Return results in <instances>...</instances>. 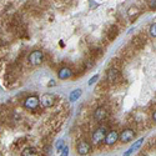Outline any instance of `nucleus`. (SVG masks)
<instances>
[{
  "instance_id": "1",
  "label": "nucleus",
  "mask_w": 156,
  "mask_h": 156,
  "mask_svg": "<svg viewBox=\"0 0 156 156\" xmlns=\"http://www.w3.org/2000/svg\"><path fill=\"white\" fill-rule=\"evenodd\" d=\"M105 136H106V129L105 127H99L93 132L91 139H93V142L95 144V145H100L101 142H104Z\"/></svg>"
},
{
  "instance_id": "2",
  "label": "nucleus",
  "mask_w": 156,
  "mask_h": 156,
  "mask_svg": "<svg viewBox=\"0 0 156 156\" xmlns=\"http://www.w3.org/2000/svg\"><path fill=\"white\" fill-rule=\"evenodd\" d=\"M29 61L33 64V65H40L41 63L44 61V55H43V52H41L40 50H34L30 52V55H29Z\"/></svg>"
},
{
  "instance_id": "3",
  "label": "nucleus",
  "mask_w": 156,
  "mask_h": 156,
  "mask_svg": "<svg viewBox=\"0 0 156 156\" xmlns=\"http://www.w3.org/2000/svg\"><path fill=\"white\" fill-rule=\"evenodd\" d=\"M40 104L45 109L51 108V106H54V104H55V96L51 94H44L43 96L40 97Z\"/></svg>"
},
{
  "instance_id": "4",
  "label": "nucleus",
  "mask_w": 156,
  "mask_h": 156,
  "mask_svg": "<svg viewBox=\"0 0 156 156\" xmlns=\"http://www.w3.org/2000/svg\"><path fill=\"white\" fill-rule=\"evenodd\" d=\"M76 151H78V154L81 155V156L87 155V154L91 153V146H90V144L87 141L81 140V141H79L78 145H76Z\"/></svg>"
},
{
  "instance_id": "5",
  "label": "nucleus",
  "mask_w": 156,
  "mask_h": 156,
  "mask_svg": "<svg viewBox=\"0 0 156 156\" xmlns=\"http://www.w3.org/2000/svg\"><path fill=\"white\" fill-rule=\"evenodd\" d=\"M39 104H40V99L37 96H29L24 101V106L29 110H35L39 106Z\"/></svg>"
},
{
  "instance_id": "6",
  "label": "nucleus",
  "mask_w": 156,
  "mask_h": 156,
  "mask_svg": "<svg viewBox=\"0 0 156 156\" xmlns=\"http://www.w3.org/2000/svg\"><path fill=\"white\" fill-rule=\"evenodd\" d=\"M135 136H136V134L134 130H131V129H125V130H123V132L119 135V139L123 142H129V141H131Z\"/></svg>"
},
{
  "instance_id": "7",
  "label": "nucleus",
  "mask_w": 156,
  "mask_h": 156,
  "mask_svg": "<svg viewBox=\"0 0 156 156\" xmlns=\"http://www.w3.org/2000/svg\"><path fill=\"white\" fill-rule=\"evenodd\" d=\"M117 140H119V134H117V131L111 130V131H109L108 134H106L104 142L106 144V145L111 146V145H114V144L117 141Z\"/></svg>"
},
{
  "instance_id": "8",
  "label": "nucleus",
  "mask_w": 156,
  "mask_h": 156,
  "mask_svg": "<svg viewBox=\"0 0 156 156\" xmlns=\"http://www.w3.org/2000/svg\"><path fill=\"white\" fill-rule=\"evenodd\" d=\"M108 117V111L104 108H97L94 112V119L96 121H104Z\"/></svg>"
},
{
  "instance_id": "9",
  "label": "nucleus",
  "mask_w": 156,
  "mask_h": 156,
  "mask_svg": "<svg viewBox=\"0 0 156 156\" xmlns=\"http://www.w3.org/2000/svg\"><path fill=\"white\" fill-rule=\"evenodd\" d=\"M71 75H73V73H71V70L69 69V67H61V69L59 70L58 76L61 80H66V79L71 78Z\"/></svg>"
},
{
  "instance_id": "10",
  "label": "nucleus",
  "mask_w": 156,
  "mask_h": 156,
  "mask_svg": "<svg viewBox=\"0 0 156 156\" xmlns=\"http://www.w3.org/2000/svg\"><path fill=\"white\" fill-rule=\"evenodd\" d=\"M132 44L135 45V48H138V49H141L144 45L146 44V40L144 39V37L141 35H139V36H135L134 39H132Z\"/></svg>"
},
{
  "instance_id": "11",
  "label": "nucleus",
  "mask_w": 156,
  "mask_h": 156,
  "mask_svg": "<svg viewBox=\"0 0 156 156\" xmlns=\"http://www.w3.org/2000/svg\"><path fill=\"white\" fill-rule=\"evenodd\" d=\"M117 76H119V70H117V69H114V67H111V69L108 71V79L110 80V81L116 80Z\"/></svg>"
},
{
  "instance_id": "12",
  "label": "nucleus",
  "mask_w": 156,
  "mask_h": 156,
  "mask_svg": "<svg viewBox=\"0 0 156 156\" xmlns=\"http://www.w3.org/2000/svg\"><path fill=\"white\" fill-rule=\"evenodd\" d=\"M81 94H82V91L81 89H76V90H74L73 93L70 94V101H75V100H78V99L81 96Z\"/></svg>"
},
{
  "instance_id": "13",
  "label": "nucleus",
  "mask_w": 156,
  "mask_h": 156,
  "mask_svg": "<svg viewBox=\"0 0 156 156\" xmlns=\"http://www.w3.org/2000/svg\"><path fill=\"white\" fill-rule=\"evenodd\" d=\"M138 14H139V9L136 6H131L130 9L127 10V16L130 19H134L135 16H138Z\"/></svg>"
},
{
  "instance_id": "14",
  "label": "nucleus",
  "mask_w": 156,
  "mask_h": 156,
  "mask_svg": "<svg viewBox=\"0 0 156 156\" xmlns=\"http://www.w3.org/2000/svg\"><path fill=\"white\" fill-rule=\"evenodd\" d=\"M115 36H117V28L112 25L111 28H110V30H109V39L112 40Z\"/></svg>"
},
{
  "instance_id": "15",
  "label": "nucleus",
  "mask_w": 156,
  "mask_h": 156,
  "mask_svg": "<svg viewBox=\"0 0 156 156\" xmlns=\"http://www.w3.org/2000/svg\"><path fill=\"white\" fill-rule=\"evenodd\" d=\"M142 142H144V139H140V140H138V141H136V142L134 144V145H132V146L130 147V150H132V151H134V150H138L139 147L142 145Z\"/></svg>"
},
{
  "instance_id": "16",
  "label": "nucleus",
  "mask_w": 156,
  "mask_h": 156,
  "mask_svg": "<svg viewBox=\"0 0 156 156\" xmlns=\"http://www.w3.org/2000/svg\"><path fill=\"white\" fill-rule=\"evenodd\" d=\"M21 156H36V155H35V153H34L33 149H26L24 153H22Z\"/></svg>"
},
{
  "instance_id": "17",
  "label": "nucleus",
  "mask_w": 156,
  "mask_h": 156,
  "mask_svg": "<svg viewBox=\"0 0 156 156\" xmlns=\"http://www.w3.org/2000/svg\"><path fill=\"white\" fill-rule=\"evenodd\" d=\"M65 146V142H64V140H59L58 142H56V150L58 151H61V149Z\"/></svg>"
},
{
  "instance_id": "18",
  "label": "nucleus",
  "mask_w": 156,
  "mask_h": 156,
  "mask_svg": "<svg viewBox=\"0 0 156 156\" xmlns=\"http://www.w3.org/2000/svg\"><path fill=\"white\" fill-rule=\"evenodd\" d=\"M150 34H151V36H154V37H156V22H154L153 25L150 26Z\"/></svg>"
},
{
  "instance_id": "19",
  "label": "nucleus",
  "mask_w": 156,
  "mask_h": 156,
  "mask_svg": "<svg viewBox=\"0 0 156 156\" xmlns=\"http://www.w3.org/2000/svg\"><path fill=\"white\" fill-rule=\"evenodd\" d=\"M67 155H69V147L65 145L61 149V154H60V156H67Z\"/></svg>"
},
{
  "instance_id": "20",
  "label": "nucleus",
  "mask_w": 156,
  "mask_h": 156,
  "mask_svg": "<svg viewBox=\"0 0 156 156\" xmlns=\"http://www.w3.org/2000/svg\"><path fill=\"white\" fill-rule=\"evenodd\" d=\"M149 7L153 10L156 9V0H149Z\"/></svg>"
},
{
  "instance_id": "21",
  "label": "nucleus",
  "mask_w": 156,
  "mask_h": 156,
  "mask_svg": "<svg viewBox=\"0 0 156 156\" xmlns=\"http://www.w3.org/2000/svg\"><path fill=\"white\" fill-rule=\"evenodd\" d=\"M97 79H99V76H97V75H94V76L90 79V81H89V85H93V84H95V82L97 81Z\"/></svg>"
},
{
  "instance_id": "22",
  "label": "nucleus",
  "mask_w": 156,
  "mask_h": 156,
  "mask_svg": "<svg viewBox=\"0 0 156 156\" xmlns=\"http://www.w3.org/2000/svg\"><path fill=\"white\" fill-rule=\"evenodd\" d=\"M131 154H132V150L129 149V151H127V153H125V154H124V156H130Z\"/></svg>"
},
{
  "instance_id": "23",
  "label": "nucleus",
  "mask_w": 156,
  "mask_h": 156,
  "mask_svg": "<svg viewBox=\"0 0 156 156\" xmlns=\"http://www.w3.org/2000/svg\"><path fill=\"white\" fill-rule=\"evenodd\" d=\"M55 84H56V81H55V80H51V81L49 82V86H54Z\"/></svg>"
},
{
  "instance_id": "24",
  "label": "nucleus",
  "mask_w": 156,
  "mask_h": 156,
  "mask_svg": "<svg viewBox=\"0 0 156 156\" xmlns=\"http://www.w3.org/2000/svg\"><path fill=\"white\" fill-rule=\"evenodd\" d=\"M153 120H154L155 123H156V111H155V112L153 114Z\"/></svg>"
},
{
  "instance_id": "25",
  "label": "nucleus",
  "mask_w": 156,
  "mask_h": 156,
  "mask_svg": "<svg viewBox=\"0 0 156 156\" xmlns=\"http://www.w3.org/2000/svg\"><path fill=\"white\" fill-rule=\"evenodd\" d=\"M139 156H147V155H145V154H140Z\"/></svg>"
}]
</instances>
